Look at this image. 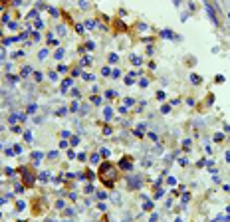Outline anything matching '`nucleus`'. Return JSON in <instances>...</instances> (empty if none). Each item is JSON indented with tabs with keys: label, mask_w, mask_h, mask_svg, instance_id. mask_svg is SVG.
Here are the masks:
<instances>
[{
	"label": "nucleus",
	"mask_w": 230,
	"mask_h": 222,
	"mask_svg": "<svg viewBox=\"0 0 230 222\" xmlns=\"http://www.w3.org/2000/svg\"><path fill=\"white\" fill-rule=\"evenodd\" d=\"M115 178H117V169H115V165L109 163V161L101 163V167H99V181L103 182L107 188H111V187H113V182H115Z\"/></svg>",
	"instance_id": "f257e3e1"
},
{
	"label": "nucleus",
	"mask_w": 230,
	"mask_h": 222,
	"mask_svg": "<svg viewBox=\"0 0 230 222\" xmlns=\"http://www.w3.org/2000/svg\"><path fill=\"white\" fill-rule=\"evenodd\" d=\"M204 8H206V14H208V18H210V22L214 24V26L220 24V20H218V16H216V12H214V8H212V4L208 2V0H204Z\"/></svg>",
	"instance_id": "f03ea898"
},
{
	"label": "nucleus",
	"mask_w": 230,
	"mask_h": 222,
	"mask_svg": "<svg viewBox=\"0 0 230 222\" xmlns=\"http://www.w3.org/2000/svg\"><path fill=\"white\" fill-rule=\"evenodd\" d=\"M123 159H125V161H121V163H119V167H121V169H125V171H129V169H131L129 157H123Z\"/></svg>",
	"instance_id": "7ed1b4c3"
},
{
	"label": "nucleus",
	"mask_w": 230,
	"mask_h": 222,
	"mask_svg": "<svg viewBox=\"0 0 230 222\" xmlns=\"http://www.w3.org/2000/svg\"><path fill=\"white\" fill-rule=\"evenodd\" d=\"M190 82L195 83V85H199V83H200V75H196V73H190Z\"/></svg>",
	"instance_id": "20e7f679"
},
{
	"label": "nucleus",
	"mask_w": 230,
	"mask_h": 222,
	"mask_svg": "<svg viewBox=\"0 0 230 222\" xmlns=\"http://www.w3.org/2000/svg\"><path fill=\"white\" fill-rule=\"evenodd\" d=\"M72 85H73V82H72V79H69V78H68V79H66V82H63V85H62V89H63V91H66L68 87H72Z\"/></svg>",
	"instance_id": "39448f33"
},
{
	"label": "nucleus",
	"mask_w": 230,
	"mask_h": 222,
	"mask_svg": "<svg viewBox=\"0 0 230 222\" xmlns=\"http://www.w3.org/2000/svg\"><path fill=\"white\" fill-rule=\"evenodd\" d=\"M109 62H111V64H117V62H119V58H117V54H109Z\"/></svg>",
	"instance_id": "423d86ee"
},
{
	"label": "nucleus",
	"mask_w": 230,
	"mask_h": 222,
	"mask_svg": "<svg viewBox=\"0 0 230 222\" xmlns=\"http://www.w3.org/2000/svg\"><path fill=\"white\" fill-rule=\"evenodd\" d=\"M125 83H127V85L135 83V79H133V75H127V78H125Z\"/></svg>",
	"instance_id": "0eeeda50"
},
{
	"label": "nucleus",
	"mask_w": 230,
	"mask_h": 222,
	"mask_svg": "<svg viewBox=\"0 0 230 222\" xmlns=\"http://www.w3.org/2000/svg\"><path fill=\"white\" fill-rule=\"evenodd\" d=\"M133 64H135V66H141V58H139V56H133Z\"/></svg>",
	"instance_id": "6e6552de"
},
{
	"label": "nucleus",
	"mask_w": 230,
	"mask_h": 222,
	"mask_svg": "<svg viewBox=\"0 0 230 222\" xmlns=\"http://www.w3.org/2000/svg\"><path fill=\"white\" fill-rule=\"evenodd\" d=\"M50 79H52V82H58V73L56 72H50Z\"/></svg>",
	"instance_id": "1a4fd4ad"
},
{
	"label": "nucleus",
	"mask_w": 230,
	"mask_h": 222,
	"mask_svg": "<svg viewBox=\"0 0 230 222\" xmlns=\"http://www.w3.org/2000/svg\"><path fill=\"white\" fill-rule=\"evenodd\" d=\"M105 95H107V97H109V99H113V97H115L117 93H115V91H113V89H109V91H107V93H105Z\"/></svg>",
	"instance_id": "9d476101"
},
{
	"label": "nucleus",
	"mask_w": 230,
	"mask_h": 222,
	"mask_svg": "<svg viewBox=\"0 0 230 222\" xmlns=\"http://www.w3.org/2000/svg\"><path fill=\"white\" fill-rule=\"evenodd\" d=\"M157 99H159V101H165V91H159V93H157Z\"/></svg>",
	"instance_id": "9b49d317"
},
{
	"label": "nucleus",
	"mask_w": 230,
	"mask_h": 222,
	"mask_svg": "<svg viewBox=\"0 0 230 222\" xmlns=\"http://www.w3.org/2000/svg\"><path fill=\"white\" fill-rule=\"evenodd\" d=\"M111 111H113V109H105V113H103V115H105V119H111V115H113Z\"/></svg>",
	"instance_id": "f8f14e48"
},
{
	"label": "nucleus",
	"mask_w": 230,
	"mask_h": 222,
	"mask_svg": "<svg viewBox=\"0 0 230 222\" xmlns=\"http://www.w3.org/2000/svg\"><path fill=\"white\" fill-rule=\"evenodd\" d=\"M76 30H77V34H83V32H85V30H83V26H82V24H77V26H76Z\"/></svg>",
	"instance_id": "ddd939ff"
},
{
	"label": "nucleus",
	"mask_w": 230,
	"mask_h": 222,
	"mask_svg": "<svg viewBox=\"0 0 230 222\" xmlns=\"http://www.w3.org/2000/svg\"><path fill=\"white\" fill-rule=\"evenodd\" d=\"M34 79H36V82H42V73L36 72V73H34Z\"/></svg>",
	"instance_id": "4468645a"
},
{
	"label": "nucleus",
	"mask_w": 230,
	"mask_h": 222,
	"mask_svg": "<svg viewBox=\"0 0 230 222\" xmlns=\"http://www.w3.org/2000/svg\"><path fill=\"white\" fill-rule=\"evenodd\" d=\"M92 163H93V165L99 163V155H92Z\"/></svg>",
	"instance_id": "2eb2a0df"
},
{
	"label": "nucleus",
	"mask_w": 230,
	"mask_h": 222,
	"mask_svg": "<svg viewBox=\"0 0 230 222\" xmlns=\"http://www.w3.org/2000/svg\"><path fill=\"white\" fill-rule=\"evenodd\" d=\"M143 208H145V210H151V208H153V202H145V204H143Z\"/></svg>",
	"instance_id": "dca6fc26"
},
{
	"label": "nucleus",
	"mask_w": 230,
	"mask_h": 222,
	"mask_svg": "<svg viewBox=\"0 0 230 222\" xmlns=\"http://www.w3.org/2000/svg\"><path fill=\"white\" fill-rule=\"evenodd\" d=\"M111 75H113V78H119L121 72H119V69H113V72H111Z\"/></svg>",
	"instance_id": "f3484780"
},
{
	"label": "nucleus",
	"mask_w": 230,
	"mask_h": 222,
	"mask_svg": "<svg viewBox=\"0 0 230 222\" xmlns=\"http://www.w3.org/2000/svg\"><path fill=\"white\" fill-rule=\"evenodd\" d=\"M161 111H163V113H169V111H171V107H169V105H163V107H161Z\"/></svg>",
	"instance_id": "a211bd4d"
},
{
	"label": "nucleus",
	"mask_w": 230,
	"mask_h": 222,
	"mask_svg": "<svg viewBox=\"0 0 230 222\" xmlns=\"http://www.w3.org/2000/svg\"><path fill=\"white\" fill-rule=\"evenodd\" d=\"M139 85H141V87H147V85H149V79H143V82L139 83Z\"/></svg>",
	"instance_id": "6ab92c4d"
},
{
	"label": "nucleus",
	"mask_w": 230,
	"mask_h": 222,
	"mask_svg": "<svg viewBox=\"0 0 230 222\" xmlns=\"http://www.w3.org/2000/svg\"><path fill=\"white\" fill-rule=\"evenodd\" d=\"M77 143H79V139H77V137H73V139H72V143H69V145H73V147H76Z\"/></svg>",
	"instance_id": "aec40b11"
},
{
	"label": "nucleus",
	"mask_w": 230,
	"mask_h": 222,
	"mask_svg": "<svg viewBox=\"0 0 230 222\" xmlns=\"http://www.w3.org/2000/svg\"><path fill=\"white\" fill-rule=\"evenodd\" d=\"M62 56H63V50H62V48H60V50H58V52H56V58H62Z\"/></svg>",
	"instance_id": "412c9836"
},
{
	"label": "nucleus",
	"mask_w": 230,
	"mask_h": 222,
	"mask_svg": "<svg viewBox=\"0 0 230 222\" xmlns=\"http://www.w3.org/2000/svg\"><path fill=\"white\" fill-rule=\"evenodd\" d=\"M28 113H36V105H30L28 107Z\"/></svg>",
	"instance_id": "4be33fe9"
},
{
	"label": "nucleus",
	"mask_w": 230,
	"mask_h": 222,
	"mask_svg": "<svg viewBox=\"0 0 230 222\" xmlns=\"http://www.w3.org/2000/svg\"><path fill=\"white\" fill-rule=\"evenodd\" d=\"M214 139H216V141H222L224 137H222V133H216V135H214Z\"/></svg>",
	"instance_id": "5701e85b"
},
{
	"label": "nucleus",
	"mask_w": 230,
	"mask_h": 222,
	"mask_svg": "<svg viewBox=\"0 0 230 222\" xmlns=\"http://www.w3.org/2000/svg\"><path fill=\"white\" fill-rule=\"evenodd\" d=\"M224 191H226V192H230V185H224Z\"/></svg>",
	"instance_id": "b1692460"
},
{
	"label": "nucleus",
	"mask_w": 230,
	"mask_h": 222,
	"mask_svg": "<svg viewBox=\"0 0 230 222\" xmlns=\"http://www.w3.org/2000/svg\"><path fill=\"white\" fill-rule=\"evenodd\" d=\"M226 161L230 163V151H226Z\"/></svg>",
	"instance_id": "393cba45"
},
{
	"label": "nucleus",
	"mask_w": 230,
	"mask_h": 222,
	"mask_svg": "<svg viewBox=\"0 0 230 222\" xmlns=\"http://www.w3.org/2000/svg\"><path fill=\"white\" fill-rule=\"evenodd\" d=\"M224 131H228V133H230V125H226V127H224Z\"/></svg>",
	"instance_id": "a878e982"
},
{
	"label": "nucleus",
	"mask_w": 230,
	"mask_h": 222,
	"mask_svg": "<svg viewBox=\"0 0 230 222\" xmlns=\"http://www.w3.org/2000/svg\"><path fill=\"white\" fill-rule=\"evenodd\" d=\"M173 2H175V4H176V6H179V4H181V0H173Z\"/></svg>",
	"instance_id": "bb28decb"
},
{
	"label": "nucleus",
	"mask_w": 230,
	"mask_h": 222,
	"mask_svg": "<svg viewBox=\"0 0 230 222\" xmlns=\"http://www.w3.org/2000/svg\"><path fill=\"white\" fill-rule=\"evenodd\" d=\"M175 222H183V220H179V218H176V220H175Z\"/></svg>",
	"instance_id": "cd10ccee"
},
{
	"label": "nucleus",
	"mask_w": 230,
	"mask_h": 222,
	"mask_svg": "<svg viewBox=\"0 0 230 222\" xmlns=\"http://www.w3.org/2000/svg\"><path fill=\"white\" fill-rule=\"evenodd\" d=\"M228 18H230V14H228Z\"/></svg>",
	"instance_id": "c85d7f7f"
}]
</instances>
